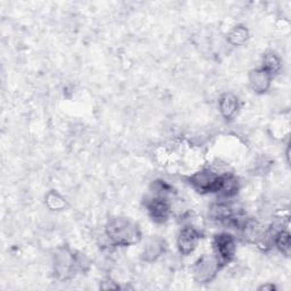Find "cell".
<instances>
[{
    "label": "cell",
    "instance_id": "277c9868",
    "mask_svg": "<svg viewBox=\"0 0 291 291\" xmlns=\"http://www.w3.org/2000/svg\"><path fill=\"white\" fill-rule=\"evenodd\" d=\"M149 211L156 221H164L168 214V205L163 199H154L149 205Z\"/></svg>",
    "mask_w": 291,
    "mask_h": 291
},
{
    "label": "cell",
    "instance_id": "7a4b0ae2",
    "mask_svg": "<svg viewBox=\"0 0 291 291\" xmlns=\"http://www.w3.org/2000/svg\"><path fill=\"white\" fill-rule=\"evenodd\" d=\"M216 248L222 259L229 260L235 254V242L228 235H221L216 238Z\"/></svg>",
    "mask_w": 291,
    "mask_h": 291
},
{
    "label": "cell",
    "instance_id": "3957f363",
    "mask_svg": "<svg viewBox=\"0 0 291 291\" xmlns=\"http://www.w3.org/2000/svg\"><path fill=\"white\" fill-rule=\"evenodd\" d=\"M198 235L194 229L187 228L181 232L180 239H179V246H180V250L183 254L191 253L196 247V242H197Z\"/></svg>",
    "mask_w": 291,
    "mask_h": 291
},
{
    "label": "cell",
    "instance_id": "8992f818",
    "mask_svg": "<svg viewBox=\"0 0 291 291\" xmlns=\"http://www.w3.org/2000/svg\"><path fill=\"white\" fill-rule=\"evenodd\" d=\"M221 107L222 111L225 114V116H231L236 110V99L230 96H226L224 99L222 100Z\"/></svg>",
    "mask_w": 291,
    "mask_h": 291
},
{
    "label": "cell",
    "instance_id": "52a82bcc",
    "mask_svg": "<svg viewBox=\"0 0 291 291\" xmlns=\"http://www.w3.org/2000/svg\"><path fill=\"white\" fill-rule=\"evenodd\" d=\"M276 243L277 246L280 247V249L282 252H288L289 250V246H290V238H289V233L287 232H280L277 235L276 238Z\"/></svg>",
    "mask_w": 291,
    "mask_h": 291
},
{
    "label": "cell",
    "instance_id": "5b68a950",
    "mask_svg": "<svg viewBox=\"0 0 291 291\" xmlns=\"http://www.w3.org/2000/svg\"><path fill=\"white\" fill-rule=\"evenodd\" d=\"M212 216L216 219L223 221V219L231 218V209L226 205H215L212 207Z\"/></svg>",
    "mask_w": 291,
    "mask_h": 291
},
{
    "label": "cell",
    "instance_id": "6da1fadb",
    "mask_svg": "<svg viewBox=\"0 0 291 291\" xmlns=\"http://www.w3.org/2000/svg\"><path fill=\"white\" fill-rule=\"evenodd\" d=\"M108 235L118 243H130L135 236L132 228L124 222L113 223L108 230Z\"/></svg>",
    "mask_w": 291,
    "mask_h": 291
},
{
    "label": "cell",
    "instance_id": "ba28073f",
    "mask_svg": "<svg viewBox=\"0 0 291 291\" xmlns=\"http://www.w3.org/2000/svg\"><path fill=\"white\" fill-rule=\"evenodd\" d=\"M265 67L266 73H269V71H276L279 69V60H277L274 56H267L265 59Z\"/></svg>",
    "mask_w": 291,
    "mask_h": 291
}]
</instances>
